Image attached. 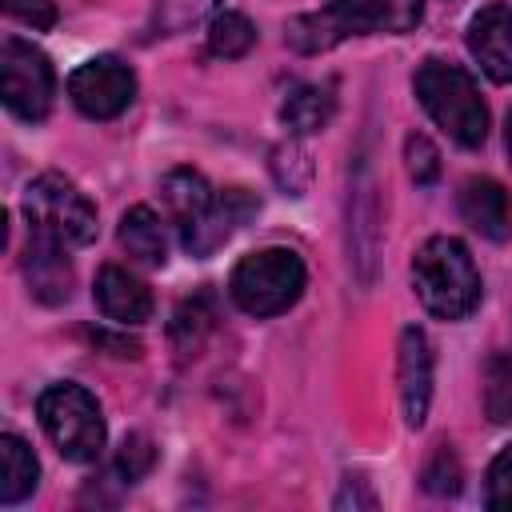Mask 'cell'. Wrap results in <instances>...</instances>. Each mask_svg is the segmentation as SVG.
Instances as JSON below:
<instances>
[{
  "label": "cell",
  "instance_id": "cell-21",
  "mask_svg": "<svg viewBox=\"0 0 512 512\" xmlns=\"http://www.w3.org/2000/svg\"><path fill=\"white\" fill-rule=\"evenodd\" d=\"M484 416L492 424L512 420V356H492L484 364Z\"/></svg>",
  "mask_w": 512,
  "mask_h": 512
},
{
  "label": "cell",
  "instance_id": "cell-9",
  "mask_svg": "<svg viewBox=\"0 0 512 512\" xmlns=\"http://www.w3.org/2000/svg\"><path fill=\"white\" fill-rule=\"evenodd\" d=\"M396 388L408 428H420L432 404V344L420 328H404L396 344Z\"/></svg>",
  "mask_w": 512,
  "mask_h": 512
},
{
  "label": "cell",
  "instance_id": "cell-8",
  "mask_svg": "<svg viewBox=\"0 0 512 512\" xmlns=\"http://www.w3.org/2000/svg\"><path fill=\"white\" fill-rule=\"evenodd\" d=\"M68 96L88 120H112L132 104L136 72L120 56H92L68 76Z\"/></svg>",
  "mask_w": 512,
  "mask_h": 512
},
{
  "label": "cell",
  "instance_id": "cell-15",
  "mask_svg": "<svg viewBox=\"0 0 512 512\" xmlns=\"http://www.w3.org/2000/svg\"><path fill=\"white\" fill-rule=\"evenodd\" d=\"M252 212H256V200H252L244 188H228V192L216 196V204H212V212L204 216V224H200L192 236H184L180 244H184L192 256H212Z\"/></svg>",
  "mask_w": 512,
  "mask_h": 512
},
{
  "label": "cell",
  "instance_id": "cell-19",
  "mask_svg": "<svg viewBox=\"0 0 512 512\" xmlns=\"http://www.w3.org/2000/svg\"><path fill=\"white\" fill-rule=\"evenodd\" d=\"M212 324H216L212 292H196L192 300H184V304L176 308V316H172V324H168V340H172V348H176L180 356H196V352L204 348Z\"/></svg>",
  "mask_w": 512,
  "mask_h": 512
},
{
  "label": "cell",
  "instance_id": "cell-1",
  "mask_svg": "<svg viewBox=\"0 0 512 512\" xmlns=\"http://www.w3.org/2000/svg\"><path fill=\"white\" fill-rule=\"evenodd\" d=\"M420 16H424V0H332L320 12H304V16L288 20L284 40L296 52L316 56V52L336 48L348 36L412 32L420 24Z\"/></svg>",
  "mask_w": 512,
  "mask_h": 512
},
{
  "label": "cell",
  "instance_id": "cell-17",
  "mask_svg": "<svg viewBox=\"0 0 512 512\" xmlns=\"http://www.w3.org/2000/svg\"><path fill=\"white\" fill-rule=\"evenodd\" d=\"M336 112V96L328 84H300L284 96L280 104V120L292 136H308V132H320Z\"/></svg>",
  "mask_w": 512,
  "mask_h": 512
},
{
  "label": "cell",
  "instance_id": "cell-13",
  "mask_svg": "<svg viewBox=\"0 0 512 512\" xmlns=\"http://www.w3.org/2000/svg\"><path fill=\"white\" fill-rule=\"evenodd\" d=\"M460 216L472 232L488 236V240H508L512 236V196L500 180L492 176H472L460 188Z\"/></svg>",
  "mask_w": 512,
  "mask_h": 512
},
{
  "label": "cell",
  "instance_id": "cell-29",
  "mask_svg": "<svg viewBox=\"0 0 512 512\" xmlns=\"http://www.w3.org/2000/svg\"><path fill=\"white\" fill-rule=\"evenodd\" d=\"M332 508H340V512H344V508H368V512H372V508H376V496L364 488V480H352V476H348L344 488L336 492Z\"/></svg>",
  "mask_w": 512,
  "mask_h": 512
},
{
  "label": "cell",
  "instance_id": "cell-22",
  "mask_svg": "<svg viewBox=\"0 0 512 512\" xmlns=\"http://www.w3.org/2000/svg\"><path fill=\"white\" fill-rule=\"evenodd\" d=\"M220 0H156L152 4V28L160 36H176V32H188L196 28L204 16L216 12Z\"/></svg>",
  "mask_w": 512,
  "mask_h": 512
},
{
  "label": "cell",
  "instance_id": "cell-28",
  "mask_svg": "<svg viewBox=\"0 0 512 512\" xmlns=\"http://www.w3.org/2000/svg\"><path fill=\"white\" fill-rule=\"evenodd\" d=\"M8 16L32 24V28H52L56 24V0H4Z\"/></svg>",
  "mask_w": 512,
  "mask_h": 512
},
{
  "label": "cell",
  "instance_id": "cell-3",
  "mask_svg": "<svg viewBox=\"0 0 512 512\" xmlns=\"http://www.w3.org/2000/svg\"><path fill=\"white\" fill-rule=\"evenodd\" d=\"M424 112L460 144V148H480L488 136V108L480 100L476 80L468 68L448 64V60H424L412 80Z\"/></svg>",
  "mask_w": 512,
  "mask_h": 512
},
{
  "label": "cell",
  "instance_id": "cell-30",
  "mask_svg": "<svg viewBox=\"0 0 512 512\" xmlns=\"http://www.w3.org/2000/svg\"><path fill=\"white\" fill-rule=\"evenodd\" d=\"M504 144H508V160H512V112H508V124H504Z\"/></svg>",
  "mask_w": 512,
  "mask_h": 512
},
{
  "label": "cell",
  "instance_id": "cell-20",
  "mask_svg": "<svg viewBox=\"0 0 512 512\" xmlns=\"http://www.w3.org/2000/svg\"><path fill=\"white\" fill-rule=\"evenodd\" d=\"M256 44V28L244 12H216L208 24V52L220 60H236Z\"/></svg>",
  "mask_w": 512,
  "mask_h": 512
},
{
  "label": "cell",
  "instance_id": "cell-18",
  "mask_svg": "<svg viewBox=\"0 0 512 512\" xmlns=\"http://www.w3.org/2000/svg\"><path fill=\"white\" fill-rule=\"evenodd\" d=\"M36 476H40V464L32 448L16 432H4L0 436V504H20L24 496H32Z\"/></svg>",
  "mask_w": 512,
  "mask_h": 512
},
{
  "label": "cell",
  "instance_id": "cell-27",
  "mask_svg": "<svg viewBox=\"0 0 512 512\" xmlns=\"http://www.w3.org/2000/svg\"><path fill=\"white\" fill-rule=\"evenodd\" d=\"M404 164H408V176L416 184H432L440 176V152H436V144L428 136H416L412 132L404 140Z\"/></svg>",
  "mask_w": 512,
  "mask_h": 512
},
{
  "label": "cell",
  "instance_id": "cell-23",
  "mask_svg": "<svg viewBox=\"0 0 512 512\" xmlns=\"http://www.w3.org/2000/svg\"><path fill=\"white\" fill-rule=\"evenodd\" d=\"M420 480H424V488H428L432 496H456V492H460V480H464L456 452H452L448 444H436V452L428 456Z\"/></svg>",
  "mask_w": 512,
  "mask_h": 512
},
{
  "label": "cell",
  "instance_id": "cell-4",
  "mask_svg": "<svg viewBox=\"0 0 512 512\" xmlns=\"http://www.w3.org/2000/svg\"><path fill=\"white\" fill-rule=\"evenodd\" d=\"M304 284H308V272L292 248H260L232 268L228 296L240 312L264 320V316L288 312L304 296Z\"/></svg>",
  "mask_w": 512,
  "mask_h": 512
},
{
  "label": "cell",
  "instance_id": "cell-11",
  "mask_svg": "<svg viewBox=\"0 0 512 512\" xmlns=\"http://www.w3.org/2000/svg\"><path fill=\"white\" fill-rule=\"evenodd\" d=\"M468 52L496 84H512V8L508 4H488L468 20Z\"/></svg>",
  "mask_w": 512,
  "mask_h": 512
},
{
  "label": "cell",
  "instance_id": "cell-16",
  "mask_svg": "<svg viewBox=\"0 0 512 512\" xmlns=\"http://www.w3.org/2000/svg\"><path fill=\"white\" fill-rule=\"evenodd\" d=\"M120 248L148 264V268H160L168 260V232H164V220L148 208V204H136L120 216Z\"/></svg>",
  "mask_w": 512,
  "mask_h": 512
},
{
  "label": "cell",
  "instance_id": "cell-5",
  "mask_svg": "<svg viewBox=\"0 0 512 512\" xmlns=\"http://www.w3.org/2000/svg\"><path fill=\"white\" fill-rule=\"evenodd\" d=\"M36 416L48 432V440L56 444V452L72 464H88L100 456L104 448V416L96 396L84 384H52L40 392L36 400Z\"/></svg>",
  "mask_w": 512,
  "mask_h": 512
},
{
  "label": "cell",
  "instance_id": "cell-7",
  "mask_svg": "<svg viewBox=\"0 0 512 512\" xmlns=\"http://www.w3.org/2000/svg\"><path fill=\"white\" fill-rule=\"evenodd\" d=\"M0 96L12 116L32 120V124L44 120L52 112V96H56L52 60L36 44L8 36L0 44Z\"/></svg>",
  "mask_w": 512,
  "mask_h": 512
},
{
  "label": "cell",
  "instance_id": "cell-12",
  "mask_svg": "<svg viewBox=\"0 0 512 512\" xmlns=\"http://www.w3.org/2000/svg\"><path fill=\"white\" fill-rule=\"evenodd\" d=\"M92 296H96V308L112 324H120V328L144 324L152 316V292H148V284L140 276H132L128 268H120V264H104L96 272Z\"/></svg>",
  "mask_w": 512,
  "mask_h": 512
},
{
  "label": "cell",
  "instance_id": "cell-24",
  "mask_svg": "<svg viewBox=\"0 0 512 512\" xmlns=\"http://www.w3.org/2000/svg\"><path fill=\"white\" fill-rule=\"evenodd\" d=\"M272 176H276V184H280L284 192L300 196V192L308 188V176H312V164H308L304 148H300V144H280V148L272 152Z\"/></svg>",
  "mask_w": 512,
  "mask_h": 512
},
{
  "label": "cell",
  "instance_id": "cell-25",
  "mask_svg": "<svg viewBox=\"0 0 512 512\" xmlns=\"http://www.w3.org/2000/svg\"><path fill=\"white\" fill-rule=\"evenodd\" d=\"M152 464H156L152 440L140 436V432L124 436V444H120V452H116V476H120L124 484H136V480H144V476L152 472Z\"/></svg>",
  "mask_w": 512,
  "mask_h": 512
},
{
  "label": "cell",
  "instance_id": "cell-6",
  "mask_svg": "<svg viewBox=\"0 0 512 512\" xmlns=\"http://www.w3.org/2000/svg\"><path fill=\"white\" fill-rule=\"evenodd\" d=\"M24 216H28V228H40L68 248H84L96 240L92 200L60 172H44L24 188Z\"/></svg>",
  "mask_w": 512,
  "mask_h": 512
},
{
  "label": "cell",
  "instance_id": "cell-2",
  "mask_svg": "<svg viewBox=\"0 0 512 512\" xmlns=\"http://www.w3.org/2000/svg\"><path fill=\"white\" fill-rule=\"evenodd\" d=\"M412 288L440 320H464L480 304V272L456 236H432L412 256Z\"/></svg>",
  "mask_w": 512,
  "mask_h": 512
},
{
  "label": "cell",
  "instance_id": "cell-14",
  "mask_svg": "<svg viewBox=\"0 0 512 512\" xmlns=\"http://www.w3.org/2000/svg\"><path fill=\"white\" fill-rule=\"evenodd\" d=\"M160 196H164V208H168V216H172V224L180 228V240H184V236H192L204 224V216L212 212V204H216L220 192L200 172L176 168V172L164 176Z\"/></svg>",
  "mask_w": 512,
  "mask_h": 512
},
{
  "label": "cell",
  "instance_id": "cell-10",
  "mask_svg": "<svg viewBox=\"0 0 512 512\" xmlns=\"http://www.w3.org/2000/svg\"><path fill=\"white\" fill-rule=\"evenodd\" d=\"M24 280L28 292L40 304H64L72 296V264H68V244H60L56 236L28 228V244H24Z\"/></svg>",
  "mask_w": 512,
  "mask_h": 512
},
{
  "label": "cell",
  "instance_id": "cell-26",
  "mask_svg": "<svg viewBox=\"0 0 512 512\" xmlns=\"http://www.w3.org/2000/svg\"><path fill=\"white\" fill-rule=\"evenodd\" d=\"M484 504H488L492 512H512V444H504V448L496 452V460L488 464Z\"/></svg>",
  "mask_w": 512,
  "mask_h": 512
}]
</instances>
